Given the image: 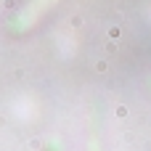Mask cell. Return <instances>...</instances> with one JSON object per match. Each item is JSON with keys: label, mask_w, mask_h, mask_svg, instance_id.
Here are the masks:
<instances>
[{"label": "cell", "mask_w": 151, "mask_h": 151, "mask_svg": "<svg viewBox=\"0 0 151 151\" xmlns=\"http://www.w3.org/2000/svg\"><path fill=\"white\" fill-rule=\"evenodd\" d=\"M109 37H114V40H117V37H119V29H117V27H111V29H109Z\"/></svg>", "instance_id": "1"}]
</instances>
